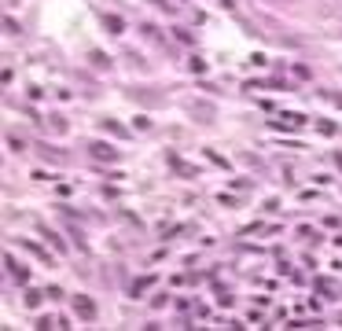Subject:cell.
I'll return each mask as SVG.
<instances>
[{"mask_svg":"<svg viewBox=\"0 0 342 331\" xmlns=\"http://www.w3.org/2000/svg\"><path fill=\"white\" fill-rule=\"evenodd\" d=\"M74 309H77V313H81V317H85V320H92V317H96V306H92V302H88V298H81V294H74Z\"/></svg>","mask_w":342,"mask_h":331,"instance_id":"obj_1","label":"cell"},{"mask_svg":"<svg viewBox=\"0 0 342 331\" xmlns=\"http://www.w3.org/2000/svg\"><path fill=\"white\" fill-rule=\"evenodd\" d=\"M107 29H111V34H121V19H118V15H107Z\"/></svg>","mask_w":342,"mask_h":331,"instance_id":"obj_4","label":"cell"},{"mask_svg":"<svg viewBox=\"0 0 342 331\" xmlns=\"http://www.w3.org/2000/svg\"><path fill=\"white\" fill-rule=\"evenodd\" d=\"M92 155H96V159H103V162H114V159H118V155L107 147V144H92Z\"/></svg>","mask_w":342,"mask_h":331,"instance_id":"obj_2","label":"cell"},{"mask_svg":"<svg viewBox=\"0 0 342 331\" xmlns=\"http://www.w3.org/2000/svg\"><path fill=\"white\" fill-rule=\"evenodd\" d=\"M151 283H154V276H144V280H136V283H133V294H140V291H147Z\"/></svg>","mask_w":342,"mask_h":331,"instance_id":"obj_5","label":"cell"},{"mask_svg":"<svg viewBox=\"0 0 342 331\" xmlns=\"http://www.w3.org/2000/svg\"><path fill=\"white\" fill-rule=\"evenodd\" d=\"M192 114H199V122H210L213 118V107L210 103H192Z\"/></svg>","mask_w":342,"mask_h":331,"instance_id":"obj_3","label":"cell"}]
</instances>
